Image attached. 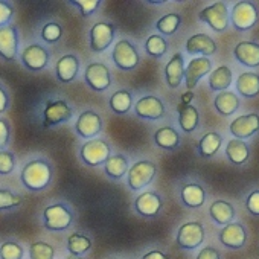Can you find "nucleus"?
Here are the masks:
<instances>
[{
	"label": "nucleus",
	"mask_w": 259,
	"mask_h": 259,
	"mask_svg": "<svg viewBox=\"0 0 259 259\" xmlns=\"http://www.w3.org/2000/svg\"><path fill=\"white\" fill-rule=\"evenodd\" d=\"M54 177V163L45 156H37L26 160L20 169V183L29 192H43L49 189Z\"/></svg>",
	"instance_id": "obj_1"
},
{
	"label": "nucleus",
	"mask_w": 259,
	"mask_h": 259,
	"mask_svg": "<svg viewBox=\"0 0 259 259\" xmlns=\"http://www.w3.org/2000/svg\"><path fill=\"white\" fill-rule=\"evenodd\" d=\"M75 110L70 102L58 96H46L35 107V117L41 128L49 130L67 123L73 119Z\"/></svg>",
	"instance_id": "obj_2"
},
{
	"label": "nucleus",
	"mask_w": 259,
	"mask_h": 259,
	"mask_svg": "<svg viewBox=\"0 0 259 259\" xmlns=\"http://www.w3.org/2000/svg\"><path fill=\"white\" fill-rule=\"evenodd\" d=\"M75 212L66 201H52L41 212L43 227L49 232H64L72 227Z\"/></svg>",
	"instance_id": "obj_3"
},
{
	"label": "nucleus",
	"mask_w": 259,
	"mask_h": 259,
	"mask_svg": "<svg viewBox=\"0 0 259 259\" xmlns=\"http://www.w3.org/2000/svg\"><path fill=\"white\" fill-rule=\"evenodd\" d=\"M19 61L28 72L38 73L49 67L51 51L46 48L45 43L31 41V43L25 45V48L22 49Z\"/></svg>",
	"instance_id": "obj_4"
},
{
	"label": "nucleus",
	"mask_w": 259,
	"mask_h": 259,
	"mask_svg": "<svg viewBox=\"0 0 259 259\" xmlns=\"http://www.w3.org/2000/svg\"><path fill=\"white\" fill-rule=\"evenodd\" d=\"M79 160L89 166V168H96L99 165H105V162L111 156V145L101 138H95L90 141H85L78 151Z\"/></svg>",
	"instance_id": "obj_5"
},
{
	"label": "nucleus",
	"mask_w": 259,
	"mask_h": 259,
	"mask_svg": "<svg viewBox=\"0 0 259 259\" xmlns=\"http://www.w3.org/2000/svg\"><path fill=\"white\" fill-rule=\"evenodd\" d=\"M259 22V8L254 2L241 0L236 2L230 11V23L235 31L247 32L253 29Z\"/></svg>",
	"instance_id": "obj_6"
},
{
	"label": "nucleus",
	"mask_w": 259,
	"mask_h": 259,
	"mask_svg": "<svg viewBox=\"0 0 259 259\" xmlns=\"http://www.w3.org/2000/svg\"><path fill=\"white\" fill-rule=\"evenodd\" d=\"M157 174V166L151 160H139L130 166L126 174V185L133 192H139L148 188Z\"/></svg>",
	"instance_id": "obj_7"
},
{
	"label": "nucleus",
	"mask_w": 259,
	"mask_h": 259,
	"mask_svg": "<svg viewBox=\"0 0 259 259\" xmlns=\"http://www.w3.org/2000/svg\"><path fill=\"white\" fill-rule=\"evenodd\" d=\"M111 60L119 70L130 72V70H135L139 66L141 55H139L138 48L132 41L122 38L117 43H114L113 51H111Z\"/></svg>",
	"instance_id": "obj_8"
},
{
	"label": "nucleus",
	"mask_w": 259,
	"mask_h": 259,
	"mask_svg": "<svg viewBox=\"0 0 259 259\" xmlns=\"http://www.w3.org/2000/svg\"><path fill=\"white\" fill-rule=\"evenodd\" d=\"M84 82L90 90L96 93L107 92L113 84V78L108 66L102 61L89 63L84 69Z\"/></svg>",
	"instance_id": "obj_9"
},
{
	"label": "nucleus",
	"mask_w": 259,
	"mask_h": 259,
	"mask_svg": "<svg viewBox=\"0 0 259 259\" xmlns=\"http://www.w3.org/2000/svg\"><path fill=\"white\" fill-rule=\"evenodd\" d=\"M22 35L19 28L13 23L0 28V60L5 63H14L20 58Z\"/></svg>",
	"instance_id": "obj_10"
},
{
	"label": "nucleus",
	"mask_w": 259,
	"mask_h": 259,
	"mask_svg": "<svg viewBox=\"0 0 259 259\" xmlns=\"http://www.w3.org/2000/svg\"><path fill=\"white\" fill-rule=\"evenodd\" d=\"M198 20L206 23L215 32H224L230 25L229 8L224 2H215L198 13Z\"/></svg>",
	"instance_id": "obj_11"
},
{
	"label": "nucleus",
	"mask_w": 259,
	"mask_h": 259,
	"mask_svg": "<svg viewBox=\"0 0 259 259\" xmlns=\"http://www.w3.org/2000/svg\"><path fill=\"white\" fill-rule=\"evenodd\" d=\"M116 25L111 22H96L89 31V48L95 54L105 52L114 41Z\"/></svg>",
	"instance_id": "obj_12"
},
{
	"label": "nucleus",
	"mask_w": 259,
	"mask_h": 259,
	"mask_svg": "<svg viewBox=\"0 0 259 259\" xmlns=\"http://www.w3.org/2000/svg\"><path fill=\"white\" fill-rule=\"evenodd\" d=\"M102 128H104V122H102L101 114L92 108L81 111L79 116L76 117L75 126H73L76 136H79L81 139H85V141L95 139L102 132Z\"/></svg>",
	"instance_id": "obj_13"
},
{
	"label": "nucleus",
	"mask_w": 259,
	"mask_h": 259,
	"mask_svg": "<svg viewBox=\"0 0 259 259\" xmlns=\"http://www.w3.org/2000/svg\"><path fill=\"white\" fill-rule=\"evenodd\" d=\"M204 241V227L200 221L183 223L177 230L176 242L183 250H195Z\"/></svg>",
	"instance_id": "obj_14"
},
{
	"label": "nucleus",
	"mask_w": 259,
	"mask_h": 259,
	"mask_svg": "<svg viewBox=\"0 0 259 259\" xmlns=\"http://www.w3.org/2000/svg\"><path fill=\"white\" fill-rule=\"evenodd\" d=\"M135 113L138 117L145 119V120H160L165 117L166 107L160 98L154 95H147L136 101Z\"/></svg>",
	"instance_id": "obj_15"
},
{
	"label": "nucleus",
	"mask_w": 259,
	"mask_h": 259,
	"mask_svg": "<svg viewBox=\"0 0 259 259\" xmlns=\"http://www.w3.org/2000/svg\"><path fill=\"white\" fill-rule=\"evenodd\" d=\"M229 132L233 136V139L247 141L253 138L256 133H259V114L248 113V114L238 116L236 119L230 122Z\"/></svg>",
	"instance_id": "obj_16"
},
{
	"label": "nucleus",
	"mask_w": 259,
	"mask_h": 259,
	"mask_svg": "<svg viewBox=\"0 0 259 259\" xmlns=\"http://www.w3.org/2000/svg\"><path fill=\"white\" fill-rule=\"evenodd\" d=\"M79 70H81V61H79L78 55H75V54L61 55L54 66L55 78L60 84L73 82L78 78Z\"/></svg>",
	"instance_id": "obj_17"
},
{
	"label": "nucleus",
	"mask_w": 259,
	"mask_h": 259,
	"mask_svg": "<svg viewBox=\"0 0 259 259\" xmlns=\"http://www.w3.org/2000/svg\"><path fill=\"white\" fill-rule=\"evenodd\" d=\"M163 207V198L160 197V194L154 192V191H145L141 195L136 197L135 203H133V209L136 210V213H139L144 218H154L160 213Z\"/></svg>",
	"instance_id": "obj_18"
},
{
	"label": "nucleus",
	"mask_w": 259,
	"mask_h": 259,
	"mask_svg": "<svg viewBox=\"0 0 259 259\" xmlns=\"http://www.w3.org/2000/svg\"><path fill=\"white\" fill-rule=\"evenodd\" d=\"M212 73V61L210 58L206 57H197L192 58L186 69H185V84L186 89L191 92L192 89L197 87V84L200 82V79L206 75Z\"/></svg>",
	"instance_id": "obj_19"
},
{
	"label": "nucleus",
	"mask_w": 259,
	"mask_h": 259,
	"mask_svg": "<svg viewBox=\"0 0 259 259\" xmlns=\"http://www.w3.org/2000/svg\"><path fill=\"white\" fill-rule=\"evenodd\" d=\"M218 239L220 242L227 247V248H233V250H239L245 245L247 241V230L241 223H230L227 226H224L220 233H218Z\"/></svg>",
	"instance_id": "obj_20"
},
{
	"label": "nucleus",
	"mask_w": 259,
	"mask_h": 259,
	"mask_svg": "<svg viewBox=\"0 0 259 259\" xmlns=\"http://www.w3.org/2000/svg\"><path fill=\"white\" fill-rule=\"evenodd\" d=\"M186 54L189 55H203L209 58L217 54V43L207 34H194L186 41Z\"/></svg>",
	"instance_id": "obj_21"
},
{
	"label": "nucleus",
	"mask_w": 259,
	"mask_h": 259,
	"mask_svg": "<svg viewBox=\"0 0 259 259\" xmlns=\"http://www.w3.org/2000/svg\"><path fill=\"white\" fill-rule=\"evenodd\" d=\"M185 55L177 52L165 66V82L169 89H179L185 79Z\"/></svg>",
	"instance_id": "obj_22"
},
{
	"label": "nucleus",
	"mask_w": 259,
	"mask_h": 259,
	"mask_svg": "<svg viewBox=\"0 0 259 259\" xmlns=\"http://www.w3.org/2000/svg\"><path fill=\"white\" fill-rule=\"evenodd\" d=\"M233 57L239 64L245 67H259V43L245 40L239 41L233 49Z\"/></svg>",
	"instance_id": "obj_23"
},
{
	"label": "nucleus",
	"mask_w": 259,
	"mask_h": 259,
	"mask_svg": "<svg viewBox=\"0 0 259 259\" xmlns=\"http://www.w3.org/2000/svg\"><path fill=\"white\" fill-rule=\"evenodd\" d=\"M180 200L186 207L198 209L206 203V189L197 182L185 183L180 189Z\"/></svg>",
	"instance_id": "obj_24"
},
{
	"label": "nucleus",
	"mask_w": 259,
	"mask_h": 259,
	"mask_svg": "<svg viewBox=\"0 0 259 259\" xmlns=\"http://www.w3.org/2000/svg\"><path fill=\"white\" fill-rule=\"evenodd\" d=\"M177 113H179V125L183 130V133L191 135L200 125V111L197 107H194L192 104H179L177 107Z\"/></svg>",
	"instance_id": "obj_25"
},
{
	"label": "nucleus",
	"mask_w": 259,
	"mask_h": 259,
	"mask_svg": "<svg viewBox=\"0 0 259 259\" xmlns=\"http://www.w3.org/2000/svg\"><path fill=\"white\" fill-rule=\"evenodd\" d=\"M235 89L245 99H253L259 96V73L242 72L235 81Z\"/></svg>",
	"instance_id": "obj_26"
},
{
	"label": "nucleus",
	"mask_w": 259,
	"mask_h": 259,
	"mask_svg": "<svg viewBox=\"0 0 259 259\" xmlns=\"http://www.w3.org/2000/svg\"><path fill=\"white\" fill-rule=\"evenodd\" d=\"M223 141V136L217 132H209L203 135L197 144V154L201 159H212L221 150Z\"/></svg>",
	"instance_id": "obj_27"
},
{
	"label": "nucleus",
	"mask_w": 259,
	"mask_h": 259,
	"mask_svg": "<svg viewBox=\"0 0 259 259\" xmlns=\"http://www.w3.org/2000/svg\"><path fill=\"white\" fill-rule=\"evenodd\" d=\"M153 141H154V145L157 148L165 150V151H172L180 145L182 138L174 126L166 125V126H162L157 130L153 136Z\"/></svg>",
	"instance_id": "obj_28"
},
{
	"label": "nucleus",
	"mask_w": 259,
	"mask_h": 259,
	"mask_svg": "<svg viewBox=\"0 0 259 259\" xmlns=\"http://www.w3.org/2000/svg\"><path fill=\"white\" fill-rule=\"evenodd\" d=\"M213 107H215L217 113L224 116V117L233 116L238 111V108L241 107V99L238 98L236 93L226 90V92H221L215 96Z\"/></svg>",
	"instance_id": "obj_29"
},
{
	"label": "nucleus",
	"mask_w": 259,
	"mask_h": 259,
	"mask_svg": "<svg viewBox=\"0 0 259 259\" xmlns=\"http://www.w3.org/2000/svg\"><path fill=\"white\" fill-rule=\"evenodd\" d=\"M209 217L220 226H227L233 223L236 210L232 203L226 200H217L209 206Z\"/></svg>",
	"instance_id": "obj_30"
},
{
	"label": "nucleus",
	"mask_w": 259,
	"mask_h": 259,
	"mask_svg": "<svg viewBox=\"0 0 259 259\" xmlns=\"http://www.w3.org/2000/svg\"><path fill=\"white\" fill-rule=\"evenodd\" d=\"M226 157L233 165H244L250 159V147L245 141L230 139L226 144Z\"/></svg>",
	"instance_id": "obj_31"
},
{
	"label": "nucleus",
	"mask_w": 259,
	"mask_h": 259,
	"mask_svg": "<svg viewBox=\"0 0 259 259\" xmlns=\"http://www.w3.org/2000/svg\"><path fill=\"white\" fill-rule=\"evenodd\" d=\"M128 169H130L128 157L120 153L111 154L110 159L104 165V172L111 180H120L122 177L128 174Z\"/></svg>",
	"instance_id": "obj_32"
},
{
	"label": "nucleus",
	"mask_w": 259,
	"mask_h": 259,
	"mask_svg": "<svg viewBox=\"0 0 259 259\" xmlns=\"http://www.w3.org/2000/svg\"><path fill=\"white\" fill-rule=\"evenodd\" d=\"M209 89L212 92H226L233 81V72L229 66H220L209 75Z\"/></svg>",
	"instance_id": "obj_33"
},
{
	"label": "nucleus",
	"mask_w": 259,
	"mask_h": 259,
	"mask_svg": "<svg viewBox=\"0 0 259 259\" xmlns=\"http://www.w3.org/2000/svg\"><path fill=\"white\" fill-rule=\"evenodd\" d=\"M64 35V28L58 20H46L38 28V37L45 45H57Z\"/></svg>",
	"instance_id": "obj_34"
},
{
	"label": "nucleus",
	"mask_w": 259,
	"mask_h": 259,
	"mask_svg": "<svg viewBox=\"0 0 259 259\" xmlns=\"http://www.w3.org/2000/svg\"><path fill=\"white\" fill-rule=\"evenodd\" d=\"M133 95L130 93L128 90H125V89H120V90H117V92H114L111 96H110V99H108V107H110V110L114 113V114H117V116H123V114H126L130 110L133 108Z\"/></svg>",
	"instance_id": "obj_35"
},
{
	"label": "nucleus",
	"mask_w": 259,
	"mask_h": 259,
	"mask_svg": "<svg viewBox=\"0 0 259 259\" xmlns=\"http://www.w3.org/2000/svg\"><path fill=\"white\" fill-rule=\"evenodd\" d=\"M92 248V239L90 236L79 233V232H73L69 235L67 238V250L72 256H84L85 253H89Z\"/></svg>",
	"instance_id": "obj_36"
},
{
	"label": "nucleus",
	"mask_w": 259,
	"mask_h": 259,
	"mask_svg": "<svg viewBox=\"0 0 259 259\" xmlns=\"http://www.w3.org/2000/svg\"><path fill=\"white\" fill-rule=\"evenodd\" d=\"M180 25H182V16L179 13H169L156 22V29L160 32V35L171 37L179 31Z\"/></svg>",
	"instance_id": "obj_37"
},
{
	"label": "nucleus",
	"mask_w": 259,
	"mask_h": 259,
	"mask_svg": "<svg viewBox=\"0 0 259 259\" xmlns=\"http://www.w3.org/2000/svg\"><path fill=\"white\" fill-rule=\"evenodd\" d=\"M145 52L153 58H163L168 52V41L160 34H153L145 40Z\"/></svg>",
	"instance_id": "obj_38"
},
{
	"label": "nucleus",
	"mask_w": 259,
	"mask_h": 259,
	"mask_svg": "<svg viewBox=\"0 0 259 259\" xmlns=\"http://www.w3.org/2000/svg\"><path fill=\"white\" fill-rule=\"evenodd\" d=\"M23 204V197L10 188H0V212L17 209Z\"/></svg>",
	"instance_id": "obj_39"
},
{
	"label": "nucleus",
	"mask_w": 259,
	"mask_h": 259,
	"mask_svg": "<svg viewBox=\"0 0 259 259\" xmlns=\"http://www.w3.org/2000/svg\"><path fill=\"white\" fill-rule=\"evenodd\" d=\"M55 247L48 241H34L29 245V259H54Z\"/></svg>",
	"instance_id": "obj_40"
},
{
	"label": "nucleus",
	"mask_w": 259,
	"mask_h": 259,
	"mask_svg": "<svg viewBox=\"0 0 259 259\" xmlns=\"http://www.w3.org/2000/svg\"><path fill=\"white\" fill-rule=\"evenodd\" d=\"M25 257V247L16 241L8 239L0 244V259H23Z\"/></svg>",
	"instance_id": "obj_41"
},
{
	"label": "nucleus",
	"mask_w": 259,
	"mask_h": 259,
	"mask_svg": "<svg viewBox=\"0 0 259 259\" xmlns=\"http://www.w3.org/2000/svg\"><path fill=\"white\" fill-rule=\"evenodd\" d=\"M67 4L72 5L75 10H78V13L84 19L93 16L99 10V7L102 5L101 0H69Z\"/></svg>",
	"instance_id": "obj_42"
},
{
	"label": "nucleus",
	"mask_w": 259,
	"mask_h": 259,
	"mask_svg": "<svg viewBox=\"0 0 259 259\" xmlns=\"http://www.w3.org/2000/svg\"><path fill=\"white\" fill-rule=\"evenodd\" d=\"M17 168V157L11 150L0 151V176H11Z\"/></svg>",
	"instance_id": "obj_43"
},
{
	"label": "nucleus",
	"mask_w": 259,
	"mask_h": 259,
	"mask_svg": "<svg viewBox=\"0 0 259 259\" xmlns=\"http://www.w3.org/2000/svg\"><path fill=\"white\" fill-rule=\"evenodd\" d=\"M13 139V123L7 116H0V151L8 150Z\"/></svg>",
	"instance_id": "obj_44"
},
{
	"label": "nucleus",
	"mask_w": 259,
	"mask_h": 259,
	"mask_svg": "<svg viewBox=\"0 0 259 259\" xmlns=\"http://www.w3.org/2000/svg\"><path fill=\"white\" fill-rule=\"evenodd\" d=\"M14 17H16L14 4L8 2V0H0V28L13 25Z\"/></svg>",
	"instance_id": "obj_45"
},
{
	"label": "nucleus",
	"mask_w": 259,
	"mask_h": 259,
	"mask_svg": "<svg viewBox=\"0 0 259 259\" xmlns=\"http://www.w3.org/2000/svg\"><path fill=\"white\" fill-rule=\"evenodd\" d=\"M11 110V93L10 89L0 81V116H5Z\"/></svg>",
	"instance_id": "obj_46"
},
{
	"label": "nucleus",
	"mask_w": 259,
	"mask_h": 259,
	"mask_svg": "<svg viewBox=\"0 0 259 259\" xmlns=\"http://www.w3.org/2000/svg\"><path fill=\"white\" fill-rule=\"evenodd\" d=\"M245 209L248 213L259 217V189H253L245 198Z\"/></svg>",
	"instance_id": "obj_47"
},
{
	"label": "nucleus",
	"mask_w": 259,
	"mask_h": 259,
	"mask_svg": "<svg viewBox=\"0 0 259 259\" xmlns=\"http://www.w3.org/2000/svg\"><path fill=\"white\" fill-rule=\"evenodd\" d=\"M197 259H221V256L215 247H204L197 254Z\"/></svg>",
	"instance_id": "obj_48"
},
{
	"label": "nucleus",
	"mask_w": 259,
	"mask_h": 259,
	"mask_svg": "<svg viewBox=\"0 0 259 259\" xmlns=\"http://www.w3.org/2000/svg\"><path fill=\"white\" fill-rule=\"evenodd\" d=\"M142 259H169V256L165 254V253L160 251V250H151V251L145 253V254L142 256Z\"/></svg>",
	"instance_id": "obj_49"
},
{
	"label": "nucleus",
	"mask_w": 259,
	"mask_h": 259,
	"mask_svg": "<svg viewBox=\"0 0 259 259\" xmlns=\"http://www.w3.org/2000/svg\"><path fill=\"white\" fill-rule=\"evenodd\" d=\"M192 99H194V92H186V93L182 95L180 102H182V104H191Z\"/></svg>",
	"instance_id": "obj_50"
},
{
	"label": "nucleus",
	"mask_w": 259,
	"mask_h": 259,
	"mask_svg": "<svg viewBox=\"0 0 259 259\" xmlns=\"http://www.w3.org/2000/svg\"><path fill=\"white\" fill-rule=\"evenodd\" d=\"M64 259H84V257H81V256H72V254H69L67 257H64Z\"/></svg>",
	"instance_id": "obj_51"
}]
</instances>
